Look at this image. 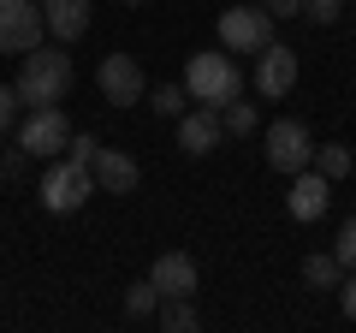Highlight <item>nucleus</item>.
Instances as JSON below:
<instances>
[{
  "instance_id": "obj_27",
  "label": "nucleus",
  "mask_w": 356,
  "mask_h": 333,
  "mask_svg": "<svg viewBox=\"0 0 356 333\" xmlns=\"http://www.w3.org/2000/svg\"><path fill=\"white\" fill-rule=\"evenodd\" d=\"M267 13H273V18H297V13H303V0H267Z\"/></svg>"
},
{
  "instance_id": "obj_28",
  "label": "nucleus",
  "mask_w": 356,
  "mask_h": 333,
  "mask_svg": "<svg viewBox=\"0 0 356 333\" xmlns=\"http://www.w3.org/2000/svg\"><path fill=\"white\" fill-rule=\"evenodd\" d=\"M13 6H18V0H0V18H6V13H13Z\"/></svg>"
},
{
  "instance_id": "obj_23",
  "label": "nucleus",
  "mask_w": 356,
  "mask_h": 333,
  "mask_svg": "<svg viewBox=\"0 0 356 333\" xmlns=\"http://www.w3.org/2000/svg\"><path fill=\"white\" fill-rule=\"evenodd\" d=\"M332 256H339V268H344V274L356 268V220H344V232H339V244H332Z\"/></svg>"
},
{
  "instance_id": "obj_9",
  "label": "nucleus",
  "mask_w": 356,
  "mask_h": 333,
  "mask_svg": "<svg viewBox=\"0 0 356 333\" xmlns=\"http://www.w3.org/2000/svg\"><path fill=\"white\" fill-rule=\"evenodd\" d=\"M42 36H48V24H42L36 0H18L13 13L0 18V54H30V48H42Z\"/></svg>"
},
{
  "instance_id": "obj_22",
  "label": "nucleus",
  "mask_w": 356,
  "mask_h": 333,
  "mask_svg": "<svg viewBox=\"0 0 356 333\" xmlns=\"http://www.w3.org/2000/svg\"><path fill=\"white\" fill-rule=\"evenodd\" d=\"M18 107H24V102H18V90H13V84H0V137L18 131Z\"/></svg>"
},
{
  "instance_id": "obj_11",
  "label": "nucleus",
  "mask_w": 356,
  "mask_h": 333,
  "mask_svg": "<svg viewBox=\"0 0 356 333\" xmlns=\"http://www.w3.org/2000/svg\"><path fill=\"white\" fill-rule=\"evenodd\" d=\"M149 280L161 286V297H196V286H202V274H196V262L184 256V250H166V256H154Z\"/></svg>"
},
{
  "instance_id": "obj_2",
  "label": "nucleus",
  "mask_w": 356,
  "mask_h": 333,
  "mask_svg": "<svg viewBox=\"0 0 356 333\" xmlns=\"http://www.w3.org/2000/svg\"><path fill=\"white\" fill-rule=\"evenodd\" d=\"M238 90H243V77H238V65H232V54H220V48H208V54H191V65H184V95H196L202 107H226V102H238Z\"/></svg>"
},
{
  "instance_id": "obj_19",
  "label": "nucleus",
  "mask_w": 356,
  "mask_h": 333,
  "mask_svg": "<svg viewBox=\"0 0 356 333\" xmlns=\"http://www.w3.org/2000/svg\"><path fill=\"white\" fill-rule=\"evenodd\" d=\"M154 309H161V286H154V280H137V286L125 292V316L143 321V316H154Z\"/></svg>"
},
{
  "instance_id": "obj_7",
  "label": "nucleus",
  "mask_w": 356,
  "mask_h": 333,
  "mask_svg": "<svg viewBox=\"0 0 356 333\" xmlns=\"http://www.w3.org/2000/svg\"><path fill=\"white\" fill-rule=\"evenodd\" d=\"M95 84H102V95H107L113 107H131V102L149 95V77H143V65L131 60V54H107L102 72H95Z\"/></svg>"
},
{
  "instance_id": "obj_12",
  "label": "nucleus",
  "mask_w": 356,
  "mask_h": 333,
  "mask_svg": "<svg viewBox=\"0 0 356 333\" xmlns=\"http://www.w3.org/2000/svg\"><path fill=\"white\" fill-rule=\"evenodd\" d=\"M89 173H95V191H113V196H131L137 191V161H131L125 149H95V161H89Z\"/></svg>"
},
{
  "instance_id": "obj_25",
  "label": "nucleus",
  "mask_w": 356,
  "mask_h": 333,
  "mask_svg": "<svg viewBox=\"0 0 356 333\" xmlns=\"http://www.w3.org/2000/svg\"><path fill=\"white\" fill-rule=\"evenodd\" d=\"M339 309H344V316L356 321V268H350V274L339 280Z\"/></svg>"
},
{
  "instance_id": "obj_29",
  "label": "nucleus",
  "mask_w": 356,
  "mask_h": 333,
  "mask_svg": "<svg viewBox=\"0 0 356 333\" xmlns=\"http://www.w3.org/2000/svg\"><path fill=\"white\" fill-rule=\"evenodd\" d=\"M119 6H149V0H119Z\"/></svg>"
},
{
  "instance_id": "obj_5",
  "label": "nucleus",
  "mask_w": 356,
  "mask_h": 333,
  "mask_svg": "<svg viewBox=\"0 0 356 333\" xmlns=\"http://www.w3.org/2000/svg\"><path fill=\"white\" fill-rule=\"evenodd\" d=\"M273 42V13L267 6H226L220 13V48L226 54H261Z\"/></svg>"
},
{
  "instance_id": "obj_6",
  "label": "nucleus",
  "mask_w": 356,
  "mask_h": 333,
  "mask_svg": "<svg viewBox=\"0 0 356 333\" xmlns=\"http://www.w3.org/2000/svg\"><path fill=\"white\" fill-rule=\"evenodd\" d=\"M315 161V137H309L303 119H273L267 125V166L273 173H303Z\"/></svg>"
},
{
  "instance_id": "obj_15",
  "label": "nucleus",
  "mask_w": 356,
  "mask_h": 333,
  "mask_svg": "<svg viewBox=\"0 0 356 333\" xmlns=\"http://www.w3.org/2000/svg\"><path fill=\"white\" fill-rule=\"evenodd\" d=\"M154 316H161L166 333H196V327H202V316H196L191 297H161V309H154Z\"/></svg>"
},
{
  "instance_id": "obj_17",
  "label": "nucleus",
  "mask_w": 356,
  "mask_h": 333,
  "mask_svg": "<svg viewBox=\"0 0 356 333\" xmlns=\"http://www.w3.org/2000/svg\"><path fill=\"white\" fill-rule=\"evenodd\" d=\"M315 166L321 173H327V179H350V149H344V143H315Z\"/></svg>"
},
{
  "instance_id": "obj_13",
  "label": "nucleus",
  "mask_w": 356,
  "mask_h": 333,
  "mask_svg": "<svg viewBox=\"0 0 356 333\" xmlns=\"http://www.w3.org/2000/svg\"><path fill=\"white\" fill-rule=\"evenodd\" d=\"M220 137H226V125H220V114H214V107H202V102H196L191 114H178V149H184V155H208Z\"/></svg>"
},
{
  "instance_id": "obj_10",
  "label": "nucleus",
  "mask_w": 356,
  "mask_h": 333,
  "mask_svg": "<svg viewBox=\"0 0 356 333\" xmlns=\"http://www.w3.org/2000/svg\"><path fill=\"white\" fill-rule=\"evenodd\" d=\"M291 84H297V54L280 48V42H267L255 54V90L261 95H291Z\"/></svg>"
},
{
  "instance_id": "obj_1",
  "label": "nucleus",
  "mask_w": 356,
  "mask_h": 333,
  "mask_svg": "<svg viewBox=\"0 0 356 333\" xmlns=\"http://www.w3.org/2000/svg\"><path fill=\"white\" fill-rule=\"evenodd\" d=\"M13 90H18L24 107H60L72 95V54L65 48H30Z\"/></svg>"
},
{
  "instance_id": "obj_18",
  "label": "nucleus",
  "mask_w": 356,
  "mask_h": 333,
  "mask_svg": "<svg viewBox=\"0 0 356 333\" xmlns=\"http://www.w3.org/2000/svg\"><path fill=\"white\" fill-rule=\"evenodd\" d=\"M303 280H309V286H321V292H339L344 268H339V256H309V262H303Z\"/></svg>"
},
{
  "instance_id": "obj_3",
  "label": "nucleus",
  "mask_w": 356,
  "mask_h": 333,
  "mask_svg": "<svg viewBox=\"0 0 356 333\" xmlns=\"http://www.w3.org/2000/svg\"><path fill=\"white\" fill-rule=\"evenodd\" d=\"M95 191V173H89L83 161H54L48 173H42V185H36V196H42V208L48 215H72V208H83V196Z\"/></svg>"
},
{
  "instance_id": "obj_21",
  "label": "nucleus",
  "mask_w": 356,
  "mask_h": 333,
  "mask_svg": "<svg viewBox=\"0 0 356 333\" xmlns=\"http://www.w3.org/2000/svg\"><path fill=\"white\" fill-rule=\"evenodd\" d=\"M339 13H344V0H303L309 24H339Z\"/></svg>"
},
{
  "instance_id": "obj_8",
  "label": "nucleus",
  "mask_w": 356,
  "mask_h": 333,
  "mask_svg": "<svg viewBox=\"0 0 356 333\" xmlns=\"http://www.w3.org/2000/svg\"><path fill=\"white\" fill-rule=\"evenodd\" d=\"M332 203V179L321 173L315 161L303 166V173H291V191H285V208H291V220H321Z\"/></svg>"
},
{
  "instance_id": "obj_16",
  "label": "nucleus",
  "mask_w": 356,
  "mask_h": 333,
  "mask_svg": "<svg viewBox=\"0 0 356 333\" xmlns=\"http://www.w3.org/2000/svg\"><path fill=\"white\" fill-rule=\"evenodd\" d=\"M220 125H226L232 137H250V131H261V114H255V102H243V95H238V102L220 107Z\"/></svg>"
},
{
  "instance_id": "obj_24",
  "label": "nucleus",
  "mask_w": 356,
  "mask_h": 333,
  "mask_svg": "<svg viewBox=\"0 0 356 333\" xmlns=\"http://www.w3.org/2000/svg\"><path fill=\"white\" fill-rule=\"evenodd\" d=\"M95 149H102V143H95V137H89V131H83V137H77V131H72V143H65V155H72V161H95Z\"/></svg>"
},
{
  "instance_id": "obj_4",
  "label": "nucleus",
  "mask_w": 356,
  "mask_h": 333,
  "mask_svg": "<svg viewBox=\"0 0 356 333\" xmlns=\"http://www.w3.org/2000/svg\"><path fill=\"white\" fill-rule=\"evenodd\" d=\"M65 143H72L65 107H30V119L18 125V149H24L30 161H54V155H65Z\"/></svg>"
},
{
  "instance_id": "obj_26",
  "label": "nucleus",
  "mask_w": 356,
  "mask_h": 333,
  "mask_svg": "<svg viewBox=\"0 0 356 333\" xmlns=\"http://www.w3.org/2000/svg\"><path fill=\"white\" fill-rule=\"evenodd\" d=\"M24 161H30L24 149H13V155H0V173H6V179H24Z\"/></svg>"
},
{
  "instance_id": "obj_14",
  "label": "nucleus",
  "mask_w": 356,
  "mask_h": 333,
  "mask_svg": "<svg viewBox=\"0 0 356 333\" xmlns=\"http://www.w3.org/2000/svg\"><path fill=\"white\" fill-rule=\"evenodd\" d=\"M42 24H48V36L77 42L89 30V0H42Z\"/></svg>"
},
{
  "instance_id": "obj_20",
  "label": "nucleus",
  "mask_w": 356,
  "mask_h": 333,
  "mask_svg": "<svg viewBox=\"0 0 356 333\" xmlns=\"http://www.w3.org/2000/svg\"><path fill=\"white\" fill-rule=\"evenodd\" d=\"M143 102H149L154 114H166V119H178V114H184V95H178V84H161V90H149Z\"/></svg>"
}]
</instances>
